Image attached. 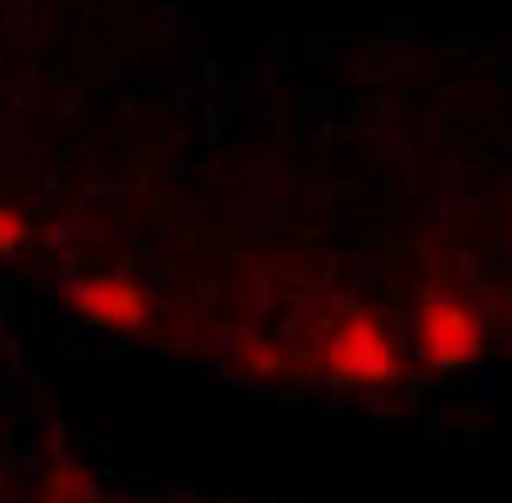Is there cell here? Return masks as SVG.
I'll list each match as a JSON object with an SVG mask.
<instances>
[{
	"instance_id": "6da1fadb",
	"label": "cell",
	"mask_w": 512,
	"mask_h": 503,
	"mask_svg": "<svg viewBox=\"0 0 512 503\" xmlns=\"http://www.w3.org/2000/svg\"><path fill=\"white\" fill-rule=\"evenodd\" d=\"M322 363H327V377L349 390H386L404 377V354L395 336L368 309H349L331 322Z\"/></svg>"
},
{
	"instance_id": "7a4b0ae2",
	"label": "cell",
	"mask_w": 512,
	"mask_h": 503,
	"mask_svg": "<svg viewBox=\"0 0 512 503\" xmlns=\"http://www.w3.org/2000/svg\"><path fill=\"white\" fill-rule=\"evenodd\" d=\"M413 349L426 368H435V372L472 368L485 354L481 313L449 291L422 295V304H417V313H413Z\"/></svg>"
},
{
	"instance_id": "3957f363",
	"label": "cell",
	"mask_w": 512,
	"mask_h": 503,
	"mask_svg": "<svg viewBox=\"0 0 512 503\" xmlns=\"http://www.w3.org/2000/svg\"><path fill=\"white\" fill-rule=\"evenodd\" d=\"M68 304L100 331H136L145 322V291L132 277H82Z\"/></svg>"
},
{
	"instance_id": "277c9868",
	"label": "cell",
	"mask_w": 512,
	"mask_h": 503,
	"mask_svg": "<svg viewBox=\"0 0 512 503\" xmlns=\"http://www.w3.org/2000/svg\"><path fill=\"white\" fill-rule=\"evenodd\" d=\"M41 503H96V481L78 463H59V467H50Z\"/></svg>"
},
{
	"instance_id": "5b68a950",
	"label": "cell",
	"mask_w": 512,
	"mask_h": 503,
	"mask_svg": "<svg viewBox=\"0 0 512 503\" xmlns=\"http://www.w3.org/2000/svg\"><path fill=\"white\" fill-rule=\"evenodd\" d=\"M28 241V218L14 204H0V254H14Z\"/></svg>"
},
{
	"instance_id": "8992f818",
	"label": "cell",
	"mask_w": 512,
	"mask_h": 503,
	"mask_svg": "<svg viewBox=\"0 0 512 503\" xmlns=\"http://www.w3.org/2000/svg\"><path fill=\"white\" fill-rule=\"evenodd\" d=\"M132 503H145V499H132Z\"/></svg>"
},
{
	"instance_id": "52a82bcc",
	"label": "cell",
	"mask_w": 512,
	"mask_h": 503,
	"mask_svg": "<svg viewBox=\"0 0 512 503\" xmlns=\"http://www.w3.org/2000/svg\"><path fill=\"white\" fill-rule=\"evenodd\" d=\"M186 503H191V499H186Z\"/></svg>"
}]
</instances>
